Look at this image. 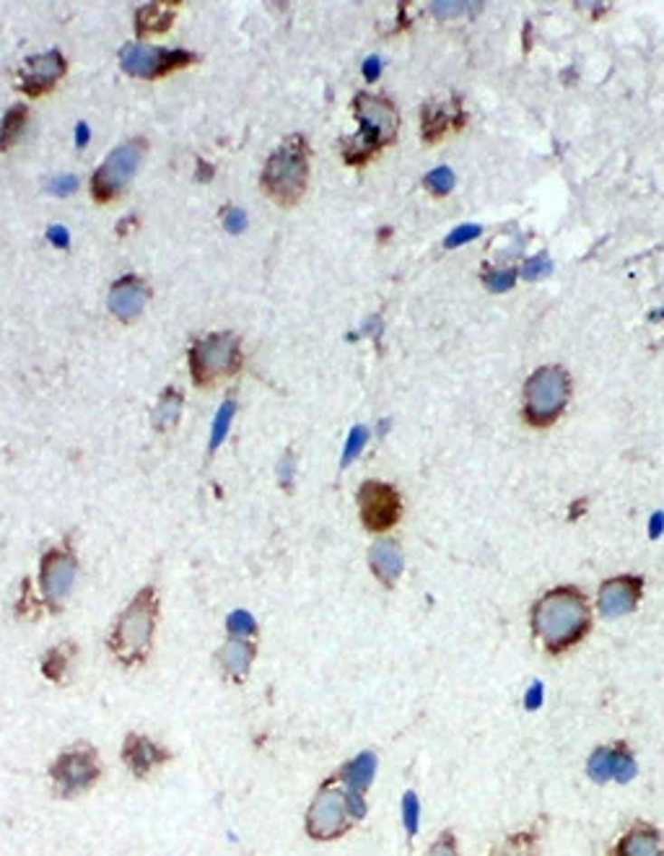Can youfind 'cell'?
Segmentation results:
<instances>
[{"instance_id": "cell-1", "label": "cell", "mask_w": 664, "mask_h": 856, "mask_svg": "<svg viewBox=\"0 0 664 856\" xmlns=\"http://www.w3.org/2000/svg\"><path fill=\"white\" fill-rule=\"evenodd\" d=\"M532 633L543 643L550 657L566 654L584 642L592 631V607L582 589L576 586H553L532 604L529 613Z\"/></svg>"}, {"instance_id": "cell-2", "label": "cell", "mask_w": 664, "mask_h": 856, "mask_svg": "<svg viewBox=\"0 0 664 856\" xmlns=\"http://www.w3.org/2000/svg\"><path fill=\"white\" fill-rule=\"evenodd\" d=\"M158 597L154 586L140 589L112 628L109 649L125 667H136L148 660L154 633H157Z\"/></svg>"}, {"instance_id": "cell-3", "label": "cell", "mask_w": 664, "mask_h": 856, "mask_svg": "<svg viewBox=\"0 0 664 856\" xmlns=\"http://www.w3.org/2000/svg\"><path fill=\"white\" fill-rule=\"evenodd\" d=\"M353 112L358 117V133L343 143V156L353 166L366 164L374 154L390 146L397 136V107L387 97L358 94L353 99Z\"/></svg>"}, {"instance_id": "cell-4", "label": "cell", "mask_w": 664, "mask_h": 856, "mask_svg": "<svg viewBox=\"0 0 664 856\" xmlns=\"http://www.w3.org/2000/svg\"><path fill=\"white\" fill-rule=\"evenodd\" d=\"M260 185L268 197L280 205H296L309 185V146L301 136H291L265 161Z\"/></svg>"}, {"instance_id": "cell-5", "label": "cell", "mask_w": 664, "mask_h": 856, "mask_svg": "<svg viewBox=\"0 0 664 856\" xmlns=\"http://www.w3.org/2000/svg\"><path fill=\"white\" fill-rule=\"evenodd\" d=\"M571 400V376L564 366H540L532 371L522 395V418L532 428L553 426Z\"/></svg>"}, {"instance_id": "cell-6", "label": "cell", "mask_w": 664, "mask_h": 856, "mask_svg": "<svg viewBox=\"0 0 664 856\" xmlns=\"http://www.w3.org/2000/svg\"><path fill=\"white\" fill-rule=\"evenodd\" d=\"M190 374L197 387H205L215 379L232 376L242 369V346L239 338L232 332H213L205 338H197L190 346Z\"/></svg>"}, {"instance_id": "cell-7", "label": "cell", "mask_w": 664, "mask_h": 856, "mask_svg": "<svg viewBox=\"0 0 664 856\" xmlns=\"http://www.w3.org/2000/svg\"><path fill=\"white\" fill-rule=\"evenodd\" d=\"M104 774V766L99 753L86 745L79 742L68 750H62L55 763L50 766V781H52V792L58 797H81L86 792H91L99 784V778Z\"/></svg>"}, {"instance_id": "cell-8", "label": "cell", "mask_w": 664, "mask_h": 856, "mask_svg": "<svg viewBox=\"0 0 664 856\" xmlns=\"http://www.w3.org/2000/svg\"><path fill=\"white\" fill-rule=\"evenodd\" d=\"M353 817L348 815V804H346V789L343 784L335 778L319 786V792L307 807V820L304 828L314 841H335L343 838L351 831Z\"/></svg>"}, {"instance_id": "cell-9", "label": "cell", "mask_w": 664, "mask_h": 856, "mask_svg": "<svg viewBox=\"0 0 664 856\" xmlns=\"http://www.w3.org/2000/svg\"><path fill=\"white\" fill-rule=\"evenodd\" d=\"M148 143L143 138H133L119 143L112 154L107 156L99 169L91 176V195L97 203H112L119 193L130 185V179L136 176L138 164L146 154Z\"/></svg>"}, {"instance_id": "cell-10", "label": "cell", "mask_w": 664, "mask_h": 856, "mask_svg": "<svg viewBox=\"0 0 664 856\" xmlns=\"http://www.w3.org/2000/svg\"><path fill=\"white\" fill-rule=\"evenodd\" d=\"M197 60V55L187 50H166V47H148V44H125L119 50V65L125 73L136 78H154L175 73L179 68H187Z\"/></svg>"}, {"instance_id": "cell-11", "label": "cell", "mask_w": 664, "mask_h": 856, "mask_svg": "<svg viewBox=\"0 0 664 856\" xmlns=\"http://www.w3.org/2000/svg\"><path fill=\"white\" fill-rule=\"evenodd\" d=\"M79 579V558L68 547H52L40 561V589L44 603L52 610H60L73 594Z\"/></svg>"}, {"instance_id": "cell-12", "label": "cell", "mask_w": 664, "mask_h": 856, "mask_svg": "<svg viewBox=\"0 0 664 856\" xmlns=\"http://www.w3.org/2000/svg\"><path fill=\"white\" fill-rule=\"evenodd\" d=\"M361 522L369 532H387L390 527L400 522L403 514V499L397 488L382 480H366L356 493Z\"/></svg>"}, {"instance_id": "cell-13", "label": "cell", "mask_w": 664, "mask_h": 856, "mask_svg": "<svg viewBox=\"0 0 664 856\" xmlns=\"http://www.w3.org/2000/svg\"><path fill=\"white\" fill-rule=\"evenodd\" d=\"M644 597V579L623 574V576H612L600 586L597 594V610L605 621H618L623 615H631Z\"/></svg>"}, {"instance_id": "cell-14", "label": "cell", "mask_w": 664, "mask_h": 856, "mask_svg": "<svg viewBox=\"0 0 664 856\" xmlns=\"http://www.w3.org/2000/svg\"><path fill=\"white\" fill-rule=\"evenodd\" d=\"M65 76V58L58 50H47L42 55H32L21 65V89L26 97H42L58 86Z\"/></svg>"}, {"instance_id": "cell-15", "label": "cell", "mask_w": 664, "mask_h": 856, "mask_svg": "<svg viewBox=\"0 0 664 856\" xmlns=\"http://www.w3.org/2000/svg\"><path fill=\"white\" fill-rule=\"evenodd\" d=\"M166 760H169V750L140 732H130L122 742V763L133 771V776H151Z\"/></svg>"}, {"instance_id": "cell-16", "label": "cell", "mask_w": 664, "mask_h": 856, "mask_svg": "<svg viewBox=\"0 0 664 856\" xmlns=\"http://www.w3.org/2000/svg\"><path fill=\"white\" fill-rule=\"evenodd\" d=\"M610 856H664L662 831L646 820H636L623 836L618 838Z\"/></svg>"}, {"instance_id": "cell-17", "label": "cell", "mask_w": 664, "mask_h": 856, "mask_svg": "<svg viewBox=\"0 0 664 856\" xmlns=\"http://www.w3.org/2000/svg\"><path fill=\"white\" fill-rule=\"evenodd\" d=\"M148 299V286L138 278V275H125L109 289V311L119 319H136L138 314L146 307Z\"/></svg>"}, {"instance_id": "cell-18", "label": "cell", "mask_w": 664, "mask_h": 856, "mask_svg": "<svg viewBox=\"0 0 664 856\" xmlns=\"http://www.w3.org/2000/svg\"><path fill=\"white\" fill-rule=\"evenodd\" d=\"M369 566H372V574L384 584V586H394L400 574H403V566H405V556L400 550V545L392 543V540H379L374 543L369 550Z\"/></svg>"}, {"instance_id": "cell-19", "label": "cell", "mask_w": 664, "mask_h": 856, "mask_svg": "<svg viewBox=\"0 0 664 856\" xmlns=\"http://www.w3.org/2000/svg\"><path fill=\"white\" fill-rule=\"evenodd\" d=\"M374 776H376V753H374V750L358 753L356 758L348 760V763L337 771V781H340L346 789L361 792V794L369 792V786L374 784Z\"/></svg>"}, {"instance_id": "cell-20", "label": "cell", "mask_w": 664, "mask_h": 856, "mask_svg": "<svg viewBox=\"0 0 664 856\" xmlns=\"http://www.w3.org/2000/svg\"><path fill=\"white\" fill-rule=\"evenodd\" d=\"M254 661V643L250 639H229V642L221 646L218 652V664L221 670L234 678L242 680L250 670H252Z\"/></svg>"}, {"instance_id": "cell-21", "label": "cell", "mask_w": 664, "mask_h": 856, "mask_svg": "<svg viewBox=\"0 0 664 856\" xmlns=\"http://www.w3.org/2000/svg\"><path fill=\"white\" fill-rule=\"evenodd\" d=\"M625 745H628V742H615V745L597 747V750L589 756V760H586V776L592 778L594 784H610V781H615V771H618V763H621Z\"/></svg>"}, {"instance_id": "cell-22", "label": "cell", "mask_w": 664, "mask_h": 856, "mask_svg": "<svg viewBox=\"0 0 664 856\" xmlns=\"http://www.w3.org/2000/svg\"><path fill=\"white\" fill-rule=\"evenodd\" d=\"M175 21V14L166 11L161 3H148L143 8H138L136 14V32L138 37H146V34H158V32H166Z\"/></svg>"}, {"instance_id": "cell-23", "label": "cell", "mask_w": 664, "mask_h": 856, "mask_svg": "<svg viewBox=\"0 0 664 856\" xmlns=\"http://www.w3.org/2000/svg\"><path fill=\"white\" fill-rule=\"evenodd\" d=\"M490 856H540V836L535 831H519L507 836Z\"/></svg>"}, {"instance_id": "cell-24", "label": "cell", "mask_w": 664, "mask_h": 856, "mask_svg": "<svg viewBox=\"0 0 664 856\" xmlns=\"http://www.w3.org/2000/svg\"><path fill=\"white\" fill-rule=\"evenodd\" d=\"M26 119H29V109L24 107V104H16V107H11L3 119H0V151L5 154V151H11L16 143H19L21 133H24V128H26Z\"/></svg>"}, {"instance_id": "cell-25", "label": "cell", "mask_w": 664, "mask_h": 856, "mask_svg": "<svg viewBox=\"0 0 664 856\" xmlns=\"http://www.w3.org/2000/svg\"><path fill=\"white\" fill-rule=\"evenodd\" d=\"M179 415H182V392L169 387L161 395L157 410H154V426L158 431H169V428L176 426Z\"/></svg>"}, {"instance_id": "cell-26", "label": "cell", "mask_w": 664, "mask_h": 856, "mask_svg": "<svg viewBox=\"0 0 664 856\" xmlns=\"http://www.w3.org/2000/svg\"><path fill=\"white\" fill-rule=\"evenodd\" d=\"M71 660H73V652L68 646H52L42 657V672L52 682H62L65 675H68V670H71Z\"/></svg>"}, {"instance_id": "cell-27", "label": "cell", "mask_w": 664, "mask_h": 856, "mask_svg": "<svg viewBox=\"0 0 664 856\" xmlns=\"http://www.w3.org/2000/svg\"><path fill=\"white\" fill-rule=\"evenodd\" d=\"M234 413H236V403L229 397L218 413H215V421H213V431H211V452L223 444V439L229 436V428H232V421H234Z\"/></svg>"}, {"instance_id": "cell-28", "label": "cell", "mask_w": 664, "mask_h": 856, "mask_svg": "<svg viewBox=\"0 0 664 856\" xmlns=\"http://www.w3.org/2000/svg\"><path fill=\"white\" fill-rule=\"evenodd\" d=\"M226 631H229L232 639H250V636H254V631H257V621H254L247 610H234V613L226 618Z\"/></svg>"}, {"instance_id": "cell-29", "label": "cell", "mask_w": 664, "mask_h": 856, "mask_svg": "<svg viewBox=\"0 0 664 856\" xmlns=\"http://www.w3.org/2000/svg\"><path fill=\"white\" fill-rule=\"evenodd\" d=\"M403 823H405V831L408 838H413L421 828V799L415 792H405L403 797Z\"/></svg>"}, {"instance_id": "cell-30", "label": "cell", "mask_w": 664, "mask_h": 856, "mask_svg": "<svg viewBox=\"0 0 664 856\" xmlns=\"http://www.w3.org/2000/svg\"><path fill=\"white\" fill-rule=\"evenodd\" d=\"M426 856H460V846H457V836L451 831H444L441 836L436 838L429 846Z\"/></svg>"}, {"instance_id": "cell-31", "label": "cell", "mask_w": 664, "mask_h": 856, "mask_svg": "<svg viewBox=\"0 0 664 856\" xmlns=\"http://www.w3.org/2000/svg\"><path fill=\"white\" fill-rule=\"evenodd\" d=\"M366 439H369V433H366V428L364 426H356L351 431V436H348V444H346V452H343V465H348L353 457H358V452L364 449L366 444Z\"/></svg>"}, {"instance_id": "cell-32", "label": "cell", "mask_w": 664, "mask_h": 856, "mask_svg": "<svg viewBox=\"0 0 664 856\" xmlns=\"http://www.w3.org/2000/svg\"><path fill=\"white\" fill-rule=\"evenodd\" d=\"M343 789H346V786H343ZM346 804H348V815L353 817V823L364 820L366 813H369L366 794H361V792H351V789H346Z\"/></svg>"}, {"instance_id": "cell-33", "label": "cell", "mask_w": 664, "mask_h": 856, "mask_svg": "<svg viewBox=\"0 0 664 856\" xmlns=\"http://www.w3.org/2000/svg\"><path fill=\"white\" fill-rule=\"evenodd\" d=\"M47 190L52 195H73L79 190V176L58 175L47 182Z\"/></svg>"}, {"instance_id": "cell-34", "label": "cell", "mask_w": 664, "mask_h": 856, "mask_svg": "<svg viewBox=\"0 0 664 856\" xmlns=\"http://www.w3.org/2000/svg\"><path fill=\"white\" fill-rule=\"evenodd\" d=\"M426 185H429L433 193L444 195L450 193L451 185H454V176H451L450 169H433L429 176H426Z\"/></svg>"}, {"instance_id": "cell-35", "label": "cell", "mask_w": 664, "mask_h": 856, "mask_svg": "<svg viewBox=\"0 0 664 856\" xmlns=\"http://www.w3.org/2000/svg\"><path fill=\"white\" fill-rule=\"evenodd\" d=\"M223 226L229 229V233H242L244 232V226H247V215H244V211H239V208H229L226 215H223Z\"/></svg>"}, {"instance_id": "cell-36", "label": "cell", "mask_w": 664, "mask_h": 856, "mask_svg": "<svg viewBox=\"0 0 664 856\" xmlns=\"http://www.w3.org/2000/svg\"><path fill=\"white\" fill-rule=\"evenodd\" d=\"M47 239H50V244H55L58 250H68L71 247V233L65 226H50L47 229Z\"/></svg>"}, {"instance_id": "cell-37", "label": "cell", "mask_w": 664, "mask_h": 856, "mask_svg": "<svg viewBox=\"0 0 664 856\" xmlns=\"http://www.w3.org/2000/svg\"><path fill=\"white\" fill-rule=\"evenodd\" d=\"M465 5L468 3H433V14L436 16H441V19H447V16H457V14H462L465 11Z\"/></svg>"}, {"instance_id": "cell-38", "label": "cell", "mask_w": 664, "mask_h": 856, "mask_svg": "<svg viewBox=\"0 0 664 856\" xmlns=\"http://www.w3.org/2000/svg\"><path fill=\"white\" fill-rule=\"evenodd\" d=\"M498 278H489V286L493 291H504L514 283V272H496Z\"/></svg>"}, {"instance_id": "cell-39", "label": "cell", "mask_w": 664, "mask_h": 856, "mask_svg": "<svg viewBox=\"0 0 664 856\" xmlns=\"http://www.w3.org/2000/svg\"><path fill=\"white\" fill-rule=\"evenodd\" d=\"M547 268H550V265H547V260L545 257H543V260H540V257H535V260H529L527 265H525V275H527V278H537V275H540V272H545Z\"/></svg>"}, {"instance_id": "cell-40", "label": "cell", "mask_w": 664, "mask_h": 856, "mask_svg": "<svg viewBox=\"0 0 664 856\" xmlns=\"http://www.w3.org/2000/svg\"><path fill=\"white\" fill-rule=\"evenodd\" d=\"M293 480V454H286V460L280 462V483L291 486Z\"/></svg>"}, {"instance_id": "cell-41", "label": "cell", "mask_w": 664, "mask_h": 856, "mask_svg": "<svg viewBox=\"0 0 664 856\" xmlns=\"http://www.w3.org/2000/svg\"><path fill=\"white\" fill-rule=\"evenodd\" d=\"M475 233H478L475 226H462L460 232H454V236H450V242H447V244H450V247L451 244H460V242H465V239H472Z\"/></svg>"}, {"instance_id": "cell-42", "label": "cell", "mask_w": 664, "mask_h": 856, "mask_svg": "<svg viewBox=\"0 0 664 856\" xmlns=\"http://www.w3.org/2000/svg\"><path fill=\"white\" fill-rule=\"evenodd\" d=\"M89 143V125L86 122H79V128H76V146L83 148Z\"/></svg>"}, {"instance_id": "cell-43", "label": "cell", "mask_w": 664, "mask_h": 856, "mask_svg": "<svg viewBox=\"0 0 664 856\" xmlns=\"http://www.w3.org/2000/svg\"><path fill=\"white\" fill-rule=\"evenodd\" d=\"M364 73H366V78H369V81H374V78L379 76V58L366 60V68H364Z\"/></svg>"}]
</instances>
